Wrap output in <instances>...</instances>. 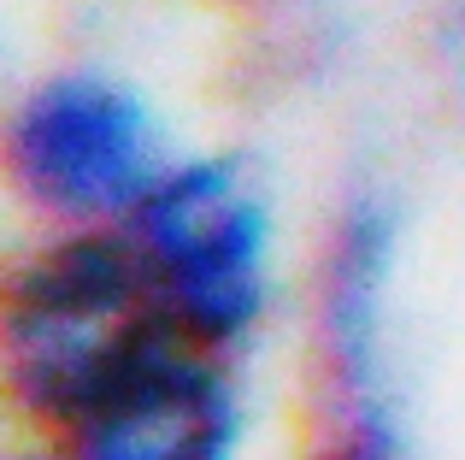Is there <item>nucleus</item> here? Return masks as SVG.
Listing matches in <instances>:
<instances>
[{
  "mask_svg": "<svg viewBox=\"0 0 465 460\" xmlns=\"http://www.w3.org/2000/svg\"><path fill=\"white\" fill-rule=\"evenodd\" d=\"M159 331L171 319L124 225L42 230L6 272V390L42 437H59Z\"/></svg>",
  "mask_w": 465,
  "mask_h": 460,
  "instance_id": "f257e3e1",
  "label": "nucleus"
},
{
  "mask_svg": "<svg viewBox=\"0 0 465 460\" xmlns=\"http://www.w3.org/2000/svg\"><path fill=\"white\" fill-rule=\"evenodd\" d=\"M183 336L242 355L277 307V207L242 154H177L124 225Z\"/></svg>",
  "mask_w": 465,
  "mask_h": 460,
  "instance_id": "f03ea898",
  "label": "nucleus"
},
{
  "mask_svg": "<svg viewBox=\"0 0 465 460\" xmlns=\"http://www.w3.org/2000/svg\"><path fill=\"white\" fill-rule=\"evenodd\" d=\"M171 160L153 101L101 65L47 71L6 113V177L47 230L130 225Z\"/></svg>",
  "mask_w": 465,
  "mask_h": 460,
  "instance_id": "7ed1b4c3",
  "label": "nucleus"
},
{
  "mask_svg": "<svg viewBox=\"0 0 465 460\" xmlns=\"http://www.w3.org/2000/svg\"><path fill=\"white\" fill-rule=\"evenodd\" d=\"M230 360L171 325L54 443L65 460H242L248 395Z\"/></svg>",
  "mask_w": 465,
  "mask_h": 460,
  "instance_id": "20e7f679",
  "label": "nucleus"
},
{
  "mask_svg": "<svg viewBox=\"0 0 465 460\" xmlns=\"http://www.w3.org/2000/svg\"><path fill=\"white\" fill-rule=\"evenodd\" d=\"M401 219L383 189H353L324 230L312 272V366L330 425L395 431L389 402V295H395Z\"/></svg>",
  "mask_w": 465,
  "mask_h": 460,
  "instance_id": "39448f33",
  "label": "nucleus"
},
{
  "mask_svg": "<svg viewBox=\"0 0 465 460\" xmlns=\"http://www.w3.org/2000/svg\"><path fill=\"white\" fill-rule=\"evenodd\" d=\"M307 460H407L401 455V431L383 425H330L324 443Z\"/></svg>",
  "mask_w": 465,
  "mask_h": 460,
  "instance_id": "423d86ee",
  "label": "nucleus"
},
{
  "mask_svg": "<svg viewBox=\"0 0 465 460\" xmlns=\"http://www.w3.org/2000/svg\"><path fill=\"white\" fill-rule=\"evenodd\" d=\"M436 54H442V65H448V77H454V89L465 95V0L442 18V30H436Z\"/></svg>",
  "mask_w": 465,
  "mask_h": 460,
  "instance_id": "0eeeda50",
  "label": "nucleus"
},
{
  "mask_svg": "<svg viewBox=\"0 0 465 460\" xmlns=\"http://www.w3.org/2000/svg\"><path fill=\"white\" fill-rule=\"evenodd\" d=\"M12 460H65V449H59V443H54V449H35V455H12Z\"/></svg>",
  "mask_w": 465,
  "mask_h": 460,
  "instance_id": "6e6552de",
  "label": "nucleus"
}]
</instances>
